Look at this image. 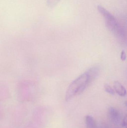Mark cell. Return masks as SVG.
Returning a JSON list of instances; mask_svg holds the SVG:
<instances>
[{"label":"cell","mask_w":127,"mask_h":128,"mask_svg":"<svg viewBox=\"0 0 127 128\" xmlns=\"http://www.w3.org/2000/svg\"><path fill=\"white\" fill-rule=\"evenodd\" d=\"M95 79L87 70L69 85L66 94V100L69 101L77 95L81 94Z\"/></svg>","instance_id":"6da1fadb"},{"label":"cell","mask_w":127,"mask_h":128,"mask_svg":"<svg viewBox=\"0 0 127 128\" xmlns=\"http://www.w3.org/2000/svg\"><path fill=\"white\" fill-rule=\"evenodd\" d=\"M97 10L104 18L108 29L120 40H125V34L124 30L114 16L101 5L98 6Z\"/></svg>","instance_id":"7a4b0ae2"},{"label":"cell","mask_w":127,"mask_h":128,"mask_svg":"<svg viewBox=\"0 0 127 128\" xmlns=\"http://www.w3.org/2000/svg\"><path fill=\"white\" fill-rule=\"evenodd\" d=\"M108 115L112 122L115 124L120 123L121 120V114L119 111L114 107H110L108 110Z\"/></svg>","instance_id":"3957f363"},{"label":"cell","mask_w":127,"mask_h":128,"mask_svg":"<svg viewBox=\"0 0 127 128\" xmlns=\"http://www.w3.org/2000/svg\"><path fill=\"white\" fill-rule=\"evenodd\" d=\"M114 88L115 91L120 96L124 97L126 95L127 91L126 89L120 82L115 81L114 83Z\"/></svg>","instance_id":"277c9868"},{"label":"cell","mask_w":127,"mask_h":128,"mask_svg":"<svg viewBox=\"0 0 127 128\" xmlns=\"http://www.w3.org/2000/svg\"><path fill=\"white\" fill-rule=\"evenodd\" d=\"M85 122L88 128H94L95 126V122L92 116H86Z\"/></svg>","instance_id":"5b68a950"},{"label":"cell","mask_w":127,"mask_h":128,"mask_svg":"<svg viewBox=\"0 0 127 128\" xmlns=\"http://www.w3.org/2000/svg\"><path fill=\"white\" fill-rule=\"evenodd\" d=\"M104 89H105V91L109 93V94L112 95H114L115 94V90L109 85L106 84L104 86Z\"/></svg>","instance_id":"8992f818"},{"label":"cell","mask_w":127,"mask_h":128,"mask_svg":"<svg viewBox=\"0 0 127 128\" xmlns=\"http://www.w3.org/2000/svg\"><path fill=\"white\" fill-rule=\"evenodd\" d=\"M59 0H47V4L48 6L53 7L56 5Z\"/></svg>","instance_id":"52a82bcc"},{"label":"cell","mask_w":127,"mask_h":128,"mask_svg":"<svg viewBox=\"0 0 127 128\" xmlns=\"http://www.w3.org/2000/svg\"><path fill=\"white\" fill-rule=\"evenodd\" d=\"M126 54L124 51H122L121 54V59L122 61H125L126 60Z\"/></svg>","instance_id":"ba28073f"},{"label":"cell","mask_w":127,"mask_h":128,"mask_svg":"<svg viewBox=\"0 0 127 128\" xmlns=\"http://www.w3.org/2000/svg\"><path fill=\"white\" fill-rule=\"evenodd\" d=\"M122 125L124 127H127V116H125V118L123 120Z\"/></svg>","instance_id":"9c48e42d"}]
</instances>
